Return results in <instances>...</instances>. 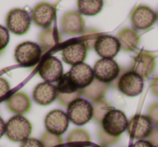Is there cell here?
Instances as JSON below:
<instances>
[{
  "instance_id": "cell-1",
  "label": "cell",
  "mask_w": 158,
  "mask_h": 147,
  "mask_svg": "<svg viewBox=\"0 0 158 147\" xmlns=\"http://www.w3.org/2000/svg\"><path fill=\"white\" fill-rule=\"evenodd\" d=\"M31 130H33V127H31V121L20 115L11 117L6 122V135L12 142H24L25 140L29 138Z\"/></svg>"
},
{
  "instance_id": "cell-2",
  "label": "cell",
  "mask_w": 158,
  "mask_h": 147,
  "mask_svg": "<svg viewBox=\"0 0 158 147\" xmlns=\"http://www.w3.org/2000/svg\"><path fill=\"white\" fill-rule=\"evenodd\" d=\"M128 122L129 120L123 110L112 108L102 120L101 129L113 137H119L127 130Z\"/></svg>"
},
{
  "instance_id": "cell-3",
  "label": "cell",
  "mask_w": 158,
  "mask_h": 147,
  "mask_svg": "<svg viewBox=\"0 0 158 147\" xmlns=\"http://www.w3.org/2000/svg\"><path fill=\"white\" fill-rule=\"evenodd\" d=\"M41 54L42 50L39 44L33 41H25L15 48L14 59L19 65L23 67H31L40 61Z\"/></svg>"
},
{
  "instance_id": "cell-4",
  "label": "cell",
  "mask_w": 158,
  "mask_h": 147,
  "mask_svg": "<svg viewBox=\"0 0 158 147\" xmlns=\"http://www.w3.org/2000/svg\"><path fill=\"white\" fill-rule=\"evenodd\" d=\"M68 120L75 125H85L93 118V105L85 99H77L67 107Z\"/></svg>"
},
{
  "instance_id": "cell-5",
  "label": "cell",
  "mask_w": 158,
  "mask_h": 147,
  "mask_svg": "<svg viewBox=\"0 0 158 147\" xmlns=\"http://www.w3.org/2000/svg\"><path fill=\"white\" fill-rule=\"evenodd\" d=\"M31 16L24 9H13L8 13L6 18L7 29L14 35L22 36L29 31Z\"/></svg>"
},
{
  "instance_id": "cell-6",
  "label": "cell",
  "mask_w": 158,
  "mask_h": 147,
  "mask_svg": "<svg viewBox=\"0 0 158 147\" xmlns=\"http://www.w3.org/2000/svg\"><path fill=\"white\" fill-rule=\"evenodd\" d=\"M38 74L44 80V82H49V84L57 82L64 76L63 64L57 57L52 55L47 56L40 63Z\"/></svg>"
},
{
  "instance_id": "cell-7",
  "label": "cell",
  "mask_w": 158,
  "mask_h": 147,
  "mask_svg": "<svg viewBox=\"0 0 158 147\" xmlns=\"http://www.w3.org/2000/svg\"><path fill=\"white\" fill-rule=\"evenodd\" d=\"M132 26L135 31H146L157 21V14L148 6H136L130 13Z\"/></svg>"
},
{
  "instance_id": "cell-8",
  "label": "cell",
  "mask_w": 158,
  "mask_h": 147,
  "mask_svg": "<svg viewBox=\"0 0 158 147\" xmlns=\"http://www.w3.org/2000/svg\"><path fill=\"white\" fill-rule=\"evenodd\" d=\"M93 72H94L95 79L107 84L118 77L120 67L115 59H100L99 61L95 62Z\"/></svg>"
},
{
  "instance_id": "cell-9",
  "label": "cell",
  "mask_w": 158,
  "mask_h": 147,
  "mask_svg": "<svg viewBox=\"0 0 158 147\" xmlns=\"http://www.w3.org/2000/svg\"><path fill=\"white\" fill-rule=\"evenodd\" d=\"M56 100L60 104L64 106H69L73 102L77 99H80V95L82 94L81 90H79L68 78L67 74H64V76L57 81L56 84Z\"/></svg>"
},
{
  "instance_id": "cell-10",
  "label": "cell",
  "mask_w": 158,
  "mask_h": 147,
  "mask_svg": "<svg viewBox=\"0 0 158 147\" xmlns=\"http://www.w3.org/2000/svg\"><path fill=\"white\" fill-rule=\"evenodd\" d=\"M118 90L129 97L138 96L144 88V79L133 71H127L120 76L117 82Z\"/></svg>"
},
{
  "instance_id": "cell-11",
  "label": "cell",
  "mask_w": 158,
  "mask_h": 147,
  "mask_svg": "<svg viewBox=\"0 0 158 147\" xmlns=\"http://www.w3.org/2000/svg\"><path fill=\"white\" fill-rule=\"evenodd\" d=\"M87 53H88V49L81 40L68 42L66 46L63 47L61 51L62 59L70 66L84 63L87 57Z\"/></svg>"
},
{
  "instance_id": "cell-12",
  "label": "cell",
  "mask_w": 158,
  "mask_h": 147,
  "mask_svg": "<svg viewBox=\"0 0 158 147\" xmlns=\"http://www.w3.org/2000/svg\"><path fill=\"white\" fill-rule=\"evenodd\" d=\"M67 76L70 79V81L81 91L88 86H90L93 80L95 79L93 68L86 63L72 66L69 71L67 72Z\"/></svg>"
},
{
  "instance_id": "cell-13",
  "label": "cell",
  "mask_w": 158,
  "mask_h": 147,
  "mask_svg": "<svg viewBox=\"0 0 158 147\" xmlns=\"http://www.w3.org/2000/svg\"><path fill=\"white\" fill-rule=\"evenodd\" d=\"M153 130V125L151 120L144 115H135L128 122L127 131L131 138L142 141L149 135Z\"/></svg>"
},
{
  "instance_id": "cell-14",
  "label": "cell",
  "mask_w": 158,
  "mask_h": 147,
  "mask_svg": "<svg viewBox=\"0 0 158 147\" xmlns=\"http://www.w3.org/2000/svg\"><path fill=\"white\" fill-rule=\"evenodd\" d=\"M68 125H69L68 117L63 110H51L44 118V127L47 129V132L55 134V135L61 136L63 133H65Z\"/></svg>"
},
{
  "instance_id": "cell-15",
  "label": "cell",
  "mask_w": 158,
  "mask_h": 147,
  "mask_svg": "<svg viewBox=\"0 0 158 147\" xmlns=\"http://www.w3.org/2000/svg\"><path fill=\"white\" fill-rule=\"evenodd\" d=\"M93 49L101 59H114L120 50V44L116 37L110 35H100Z\"/></svg>"
},
{
  "instance_id": "cell-16",
  "label": "cell",
  "mask_w": 158,
  "mask_h": 147,
  "mask_svg": "<svg viewBox=\"0 0 158 147\" xmlns=\"http://www.w3.org/2000/svg\"><path fill=\"white\" fill-rule=\"evenodd\" d=\"M156 67V59L154 55L146 51H141L133 59L131 65V71L135 72L140 77L148 78L153 74Z\"/></svg>"
},
{
  "instance_id": "cell-17",
  "label": "cell",
  "mask_w": 158,
  "mask_h": 147,
  "mask_svg": "<svg viewBox=\"0 0 158 147\" xmlns=\"http://www.w3.org/2000/svg\"><path fill=\"white\" fill-rule=\"evenodd\" d=\"M56 14L55 7L51 3L41 2L38 3L31 12V21L37 26L41 27L44 29L50 28L51 24L53 23Z\"/></svg>"
},
{
  "instance_id": "cell-18",
  "label": "cell",
  "mask_w": 158,
  "mask_h": 147,
  "mask_svg": "<svg viewBox=\"0 0 158 147\" xmlns=\"http://www.w3.org/2000/svg\"><path fill=\"white\" fill-rule=\"evenodd\" d=\"M62 31L70 36L80 35L85 31V20L78 11L66 12L61 20Z\"/></svg>"
},
{
  "instance_id": "cell-19",
  "label": "cell",
  "mask_w": 158,
  "mask_h": 147,
  "mask_svg": "<svg viewBox=\"0 0 158 147\" xmlns=\"http://www.w3.org/2000/svg\"><path fill=\"white\" fill-rule=\"evenodd\" d=\"M33 99L38 105L48 106L56 100V88L52 84L41 82L33 91Z\"/></svg>"
},
{
  "instance_id": "cell-20",
  "label": "cell",
  "mask_w": 158,
  "mask_h": 147,
  "mask_svg": "<svg viewBox=\"0 0 158 147\" xmlns=\"http://www.w3.org/2000/svg\"><path fill=\"white\" fill-rule=\"evenodd\" d=\"M7 106L10 112L23 116L28 112L31 107V102L28 95L24 92H15L8 99Z\"/></svg>"
},
{
  "instance_id": "cell-21",
  "label": "cell",
  "mask_w": 158,
  "mask_h": 147,
  "mask_svg": "<svg viewBox=\"0 0 158 147\" xmlns=\"http://www.w3.org/2000/svg\"><path fill=\"white\" fill-rule=\"evenodd\" d=\"M120 49H123L126 52H132L138 49L140 44V35L134 28H123L119 31L117 36Z\"/></svg>"
},
{
  "instance_id": "cell-22",
  "label": "cell",
  "mask_w": 158,
  "mask_h": 147,
  "mask_svg": "<svg viewBox=\"0 0 158 147\" xmlns=\"http://www.w3.org/2000/svg\"><path fill=\"white\" fill-rule=\"evenodd\" d=\"M60 39H61V36L56 28L50 27V28L44 29V31H41V34L39 35L40 48L44 51L52 50L57 46Z\"/></svg>"
},
{
  "instance_id": "cell-23",
  "label": "cell",
  "mask_w": 158,
  "mask_h": 147,
  "mask_svg": "<svg viewBox=\"0 0 158 147\" xmlns=\"http://www.w3.org/2000/svg\"><path fill=\"white\" fill-rule=\"evenodd\" d=\"M106 91H107V84L94 79L92 84L87 87L86 89H84L81 92L86 97L97 103V102L103 101L104 96L106 94Z\"/></svg>"
},
{
  "instance_id": "cell-24",
  "label": "cell",
  "mask_w": 158,
  "mask_h": 147,
  "mask_svg": "<svg viewBox=\"0 0 158 147\" xmlns=\"http://www.w3.org/2000/svg\"><path fill=\"white\" fill-rule=\"evenodd\" d=\"M91 143L90 134L84 129H75L68 134V147H89Z\"/></svg>"
},
{
  "instance_id": "cell-25",
  "label": "cell",
  "mask_w": 158,
  "mask_h": 147,
  "mask_svg": "<svg viewBox=\"0 0 158 147\" xmlns=\"http://www.w3.org/2000/svg\"><path fill=\"white\" fill-rule=\"evenodd\" d=\"M104 2L102 0H79L77 1L78 12L87 16L98 15L103 9Z\"/></svg>"
},
{
  "instance_id": "cell-26",
  "label": "cell",
  "mask_w": 158,
  "mask_h": 147,
  "mask_svg": "<svg viewBox=\"0 0 158 147\" xmlns=\"http://www.w3.org/2000/svg\"><path fill=\"white\" fill-rule=\"evenodd\" d=\"M112 109V106L106 101H100L93 105V119L97 122H102L105 115Z\"/></svg>"
},
{
  "instance_id": "cell-27",
  "label": "cell",
  "mask_w": 158,
  "mask_h": 147,
  "mask_svg": "<svg viewBox=\"0 0 158 147\" xmlns=\"http://www.w3.org/2000/svg\"><path fill=\"white\" fill-rule=\"evenodd\" d=\"M40 142L42 143L44 147H62L63 146V138L60 135L44 132L41 136Z\"/></svg>"
},
{
  "instance_id": "cell-28",
  "label": "cell",
  "mask_w": 158,
  "mask_h": 147,
  "mask_svg": "<svg viewBox=\"0 0 158 147\" xmlns=\"http://www.w3.org/2000/svg\"><path fill=\"white\" fill-rule=\"evenodd\" d=\"M10 41V34L7 27L0 25V53H2Z\"/></svg>"
},
{
  "instance_id": "cell-29",
  "label": "cell",
  "mask_w": 158,
  "mask_h": 147,
  "mask_svg": "<svg viewBox=\"0 0 158 147\" xmlns=\"http://www.w3.org/2000/svg\"><path fill=\"white\" fill-rule=\"evenodd\" d=\"M147 118L151 120L152 125H156L158 127V103L152 104L147 109Z\"/></svg>"
},
{
  "instance_id": "cell-30",
  "label": "cell",
  "mask_w": 158,
  "mask_h": 147,
  "mask_svg": "<svg viewBox=\"0 0 158 147\" xmlns=\"http://www.w3.org/2000/svg\"><path fill=\"white\" fill-rule=\"evenodd\" d=\"M11 91V87L7 79L0 77V101H2L7 97V95Z\"/></svg>"
},
{
  "instance_id": "cell-31",
  "label": "cell",
  "mask_w": 158,
  "mask_h": 147,
  "mask_svg": "<svg viewBox=\"0 0 158 147\" xmlns=\"http://www.w3.org/2000/svg\"><path fill=\"white\" fill-rule=\"evenodd\" d=\"M99 137H100V141H101V143L103 145H110V144H114L115 142H116L117 140H118V137H113V136L108 135V134H106L105 132L103 131V130H100L99 132Z\"/></svg>"
},
{
  "instance_id": "cell-32",
  "label": "cell",
  "mask_w": 158,
  "mask_h": 147,
  "mask_svg": "<svg viewBox=\"0 0 158 147\" xmlns=\"http://www.w3.org/2000/svg\"><path fill=\"white\" fill-rule=\"evenodd\" d=\"M20 147H44V146H42V143L40 142V140L29 137L27 140H25L24 142L21 143Z\"/></svg>"
},
{
  "instance_id": "cell-33",
  "label": "cell",
  "mask_w": 158,
  "mask_h": 147,
  "mask_svg": "<svg viewBox=\"0 0 158 147\" xmlns=\"http://www.w3.org/2000/svg\"><path fill=\"white\" fill-rule=\"evenodd\" d=\"M147 142L153 147H158V127L153 128L149 135L147 136Z\"/></svg>"
},
{
  "instance_id": "cell-34",
  "label": "cell",
  "mask_w": 158,
  "mask_h": 147,
  "mask_svg": "<svg viewBox=\"0 0 158 147\" xmlns=\"http://www.w3.org/2000/svg\"><path fill=\"white\" fill-rule=\"evenodd\" d=\"M151 90L154 95L158 96V76H156L151 82Z\"/></svg>"
},
{
  "instance_id": "cell-35",
  "label": "cell",
  "mask_w": 158,
  "mask_h": 147,
  "mask_svg": "<svg viewBox=\"0 0 158 147\" xmlns=\"http://www.w3.org/2000/svg\"><path fill=\"white\" fill-rule=\"evenodd\" d=\"M130 147H153V146H152L147 141L142 140V141H138V142L133 143Z\"/></svg>"
},
{
  "instance_id": "cell-36",
  "label": "cell",
  "mask_w": 158,
  "mask_h": 147,
  "mask_svg": "<svg viewBox=\"0 0 158 147\" xmlns=\"http://www.w3.org/2000/svg\"><path fill=\"white\" fill-rule=\"evenodd\" d=\"M6 134V122L1 117H0V138Z\"/></svg>"
},
{
  "instance_id": "cell-37",
  "label": "cell",
  "mask_w": 158,
  "mask_h": 147,
  "mask_svg": "<svg viewBox=\"0 0 158 147\" xmlns=\"http://www.w3.org/2000/svg\"><path fill=\"white\" fill-rule=\"evenodd\" d=\"M156 14H157V22H158V11L156 12Z\"/></svg>"
}]
</instances>
